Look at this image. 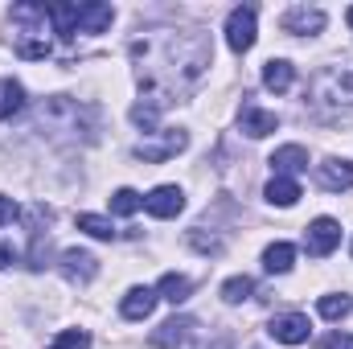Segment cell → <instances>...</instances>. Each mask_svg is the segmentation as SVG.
Wrapping results in <instances>:
<instances>
[{
    "instance_id": "27",
    "label": "cell",
    "mask_w": 353,
    "mask_h": 349,
    "mask_svg": "<svg viewBox=\"0 0 353 349\" xmlns=\"http://www.w3.org/2000/svg\"><path fill=\"white\" fill-rule=\"evenodd\" d=\"M90 346V333L87 329H66V333H58V341L50 349H87Z\"/></svg>"
},
{
    "instance_id": "8",
    "label": "cell",
    "mask_w": 353,
    "mask_h": 349,
    "mask_svg": "<svg viewBox=\"0 0 353 349\" xmlns=\"http://www.w3.org/2000/svg\"><path fill=\"white\" fill-rule=\"evenodd\" d=\"M267 333H271L275 341H283V346H304V341L312 337V325H308V317L288 312V317H275V321L267 325Z\"/></svg>"
},
{
    "instance_id": "24",
    "label": "cell",
    "mask_w": 353,
    "mask_h": 349,
    "mask_svg": "<svg viewBox=\"0 0 353 349\" xmlns=\"http://www.w3.org/2000/svg\"><path fill=\"white\" fill-rule=\"evenodd\" d=\"M140 206H144V197H140L136 189H115V193H111V214H123V218H132Z\"/></svg>"
},
{
    "instance_id": "31",
    "label": "cell",
    "mask_w": 353,
    "mask_h": 349,
    "mask_svg": "<svg viewBox=\"0 0 353 349\" xmlns=\"http://www.w3.org/2000/svg\"><path fill=\"white\" fill-rule=\"evenodd\" d=\"M345 21H350V29H353V8H350V12H345Z\"/></svg>"
},
{
    "instance_id": "30",
    "label": "cell",
    "mask_w": 353,
    "mask_h": 349,
    "mask_svg": "<svg viewBox=\"0 0 353 349\" xmlns=\"http://www.w3.org/2000/svg\"><path fill=\"white\" fill-rule=\"evenodd\" d=\"M12 263H17V251H12V247H4V243H0V267H12Z\"/></svg>"
},
{
    "instance_id": "20",
    "label": "cell",
    "mask_w": 353,
    "mask_h": 349,
    "mask_svg": "<svg viewBox=\"0 0 353 349\" xmlns=\"http://www.w3.org/2000/svg\"><path fill=\"white\" fill-rule=\"evenodd\" d=\"M25 111V87L12 79H0V119H12Z\"/></svg>"
},
{
    "instance_id": "11",
    "label": "cell",
    "mask_w": 353,
    "mask_h": 349,
    "mask_svg": "<svg viewBox=\"0 0 353 349\" xmlns=\"http://www.w3.org/2000/svg\"><path fill=\"white\" fill-rule=\"evenodd\" d=\"M279 25H283V33H321V29H325V12L300 4V8H288Z\"/></svg>"
},
{
    "instance_id": "19",
    "label": "cell",
    "mask_w": 353,
    "mask_h": 349,
    "mask_svg": "<svg viewBox=\"0 0 353 349\" xmlns=\"http://www.w3.org/2000/svg\"><path fill=\"white\" fill-rule=\"evenodd\" d=\"M267 201L271 206H296L300 201V185H296V177H271L267 181Z\"/></svg>"
},
{
    "instance_id": "29",
    "label": "cell",
    "mask_w": 353,
    "mask_h": 349,
    "mask_svg": "<svg viewBox=\"0 0 353 349\" xmlns=\"http://www.w3.org/2000/svg\"><path fill=\"white\" fill-rule=\"evenodd\" d=\"M325 349H353V337L350 333H333V337H325Z\"/></svg>"
},
{
    "instance_id": "1",
    "label": "cell",
    "mask_w": 353,
    "mask_h": 349,
    "mask_svg": "<svg viewBox=\"0 0 353 349\" xmlns=\"http://www.w3.org/2000/svg\"><path fill=\"white\" fill-rule=\"evenodd\" d=\"M132 62L140 79V103L132 107V119L152 132L161 111L201 83L205 66L214 62V46L201 29H152L132 41Z\"/></svg>"
},
{
    "instance_id": "12",
    "label": "cell",
    "mask_w": 353,
    "mask_h": 349,
    "mask_svg": "<svg viewBox=\"0 0 353 349\" xmlns=\"http://www.w3.org/2000/svg\"><path fill=\"white\" fill-rule=\"evenodd\" d=\"M94 271H99V259H94L90 251H66V255H62V275H66L70 283H90Z\"/></svg>"
},
{
    "instance_id": "16",
    "label": "cell",
    "mask_w": 353,
    "mask_h": 349,
    "mask_svg": "<svg viewBox=\"0 0 353 349\" xmlns=\"http://www.w3.org/2000/svg\"><path fill=\"white\" fill-rule=\"evenodd\" d=\"M157 292L152 288H132L128 296H123V317L128 321H144V317H152V308H157Z\"/></svg>"
},
{
    "instance_id": "13",
    "label": "cell",
    "mask_w": 353,
    "mask_h": 349,
    "mask_svg": "<svg viewBox=\"0 0 353 349\" xmlns=\"http://www.w3.org/2000/svg\"><path fill=\"white\" fill-rule=\"evenodd\" d=\"M321 189H329V193H341V189H353V161H325L321 165Z\"/></svg>"
},
{
    "instance_id": "22",
    "label": "cell",
    "mask_w": 353,
    "mask_h": 349,
    "mask_svg": "<svg viewBox=\"0 0 353 349\" xmlns=\"http://www.w3.org/2000/svg\"><path fill=\"white\" fill-rule=\"evenodd\" d=\"M292 263H296V247L292 243H271L263 251V267L271 275H283V271H292Z\"/></svg>"
},
{
    "instance_id": "14",
    "label": "cell",
    "mask_w": 353,
    "mask_h": 349,
    "mask_svg": "<svg viewBox=\"0 0 353 349\" xmlns=\"http://www.w3.org/2000/svg\"><path fill=\"white\" fill-rule=\"evenodd\" d=\"M271 169H275V177L304 173V169H308V152H304L300 144H283V148L271 152Z\"/></svg>"
},
{
    "instance_id": "5",
    "label": "cell",
    "mask_w": 353,
    "mask_h": 349,
    "mask_svg": "<svg viewBox=\"0 0 353 349\" xmlns=\"http://www.w3.org/2000/svg\"><path fill=\"white\" fill-rule=\"evenodd\" d=\"M185 144H189L185 132H176V128H161V132H148V136L136 144V157H140L144 165H161V161H173L176 152H185Z\"/></svg>"
},
{
    "instance_id": "23",
    "label": "cell",
    "mask_w": 353,
    "mask_h": 349,
    "mask_svg": "<svg viewBox=\"0 0 353 349\" xmlns=\"http://www.w3.org/2000/svg\"><path fill=\"white\" fill-rule=\"evenodd\" d=\"M251 292H255V279L251 275H234V279L222 283V300L226 304H243V300H251Z\"/></svg>"
},
{
    "instance_id": "18",
    "label": "cell",
    "mask_w": 353,
    "mask_h": 349,
    "mask_svg": "<svg viewBox=\"0 0 353 349\" xmlns=\"http://www.w3.org/2000/svg\"><path fill=\"white\" fill-rule=\"evenodd\" d=\"M296 83V70H292V62H283V58H271L263 66V87L275 90V94H283V90Z\"/></svg>"
},
{
    "instance_id": "28",
    "label": "cell",
    "mask_w": 353,
    "mask_h": 349,
    "mask_svg": "<svg viewBox=\"0 0 353 349\" xmlns=\"http://www.w3.org/2000/svg\"><path fill=\"white\" fill-rule=\"evenodd\" d=\"M17 214H21V210H17V201H12V197H0V226H4V222H12Z\"/></svg>"
},
{
    "instance_id": "2",
    "label": "cell",
    "mask_w": 353,
    "mask_h": 349,
    "mask_svg": "<svg viewBox=\"0 0 353 349\" xmlns=\"http://www.w3.org/2000/svg\"><path fill=\"white\" fill-rule=\"evenodd\" d=\"M308 107L325 123H345L353 119V62L325 66L312 87H308Z\"/></svg>"
},
{
    "instance_id": "26",
    "label": "cell",
    "mask_w": 353,
    "mask_h": 349,
    "mask_svg": "<svg viewBox=\"0 0 353 349\" xmlns=\"http://www.w3.org/2000/svg\"><path fill=\"white\" fill-rule=\"evenodd\" d=\"M316 308H321V317H325V321H341V317L353 308V300H350V296H321V304H316Z\"/></svg>"
},
{
    "instance_id": "4",
    "label": "cell",
    "mask_w": 353,
    "mask_h": 349,
    "mask_svg": "<svg viewBox=\"0 0 353 349\" xmlns=\"http://www.w3.org/2000/svg\"><path fill=\"white\" fill-rule=\"evenodd\" d=\"M37 123H41V132H50L58 140H90L94 111L74 103V99H66V94H54V99H46L37 107Z\"/></svg>"
},
{
    "instance_id": "9",
    "label": "cell",
    "mask_w": 353,
    "mask_h": 349,
    "mask_svg": "<svg viewBox=\"0 0 353 349\" xmlns=\"http://www.w3.org/2000/svg\"><path fill=\"white\" fill-rule=\"evenodd\" d=\"M144 210H148L152 218H176V214L185 210V193H181L176 185H157V189L144 197Z\"/></svg>"
},
{
    "instance_id": "3",
    "label": "cell",
    "mask_w": 353,
    "mask_h": 349,
    "mask_svg": "<svg viewBox=\"0 0 353 349\" xmlns=\"http://www.w3.org/2000/svg\"><path fill=\"white\" fill-rule=\"evenodd\" d=\"M8 21H12V50H17V58H25V62H41V58H50L54 54V21H50V4H12V12H8Z\"/></svg>"
},
{
    "instance_id": "17",
    "label": "cell",
    "mask_w": 353,
    "mask_h": 349,
    "mask_svg": "<svg viewBox=\"0 0 353 349\" xmlns=\"http://www.w3.org/2000/svg\"><path fill=\"white\" fill-rule=\"evenodd\" d=\"M279 128V119L271 115V111H259V107H243V132L251 136V140H263Z\"/></svg>"
},
{
    "instance_id": "6",
    "label": "cell",
    "mask_w": 353,
    "mask_h": 349,
    "mask_svg": "<svg viewBox=\"0 0 353 349\" xmlns=\"http://www.w3.org/2000/svg\"><path fill=\"white\" fill-rule=\"evenodd\" d=\"M226 41H230L234 54H247L255 46V8L251 4H243L226 17Z\"/></svg>"
},
{
    "instance_id": "15",
    "label": "cell",
    "mask_w": 353,
    "mask_h": 349,
    "mask_svg": "<svg viewBox=\"0 0 353 349\" xmlns=\"http://www.w3.org/2000/svg\"><path fill=\"white\" fill-rule=\"evenodd\" d=\"M111 21H115V8L111 4H99V0L79 4V33H103Z\"/></svg>"
},
{
    "instance_id": "10",
    "label": "cell",
    "mask_w": 353,
    "mask_h": 349,
    "mask_svg": "<svg viewBox=\"0 0 353 349\" xmlns=\"http://www.w3.org/2000/svg\"><path fill=\"white\" fill-rule=\"evenodd\" d=\"M193 329H197V321L193 317H173V321H165L148 341L157 349H176V346H185L189 337H193Z\"/></svg>"
},
{
    "instance_id": "25",
    "label": "cell",
    "mask_w": 353,
    "mask_h": 349,
    "mask_svg": "<svg viewBox=\"0 0 353 349\" xmlns=\"http://www.w3.org/2000/svg\"><path fill=\"white\" fill-rule=\"evenodd\" d=\"M79 230H87L90 239H115V226L99 214H79Z\"/></svg>"
},
{
    "instance_id": "7",
    "label": "cell",
    "mask_w": 353,
    "mask_h": 349,
    "mask_svg": "<svg viewBox=\"0 0 353 349\" xmlns=\"http://www.w3.org/2000/svg\"><path fill=\"white\" fill-rule=\"evenodd\" d=\"M337 243H341V222H333V218H316V222L308 226V235H304V247H308V255H316V259L333 255Z\"/></svg>"
},
{
    "instance_id": "21",
    "label": "cell",
    "mask_w": 353,
    "mask_h": 349,
    "mask_svg": "<svg viewBox=\"0 0 353 349\" xmlns=\"http://www.w3.org/2000/svg\"><path fill=\"white\" fill-rule=\"evenodd\" d=\"M189 292H193V283H189L185 275H176V271L161 275V283H157V296H161V300H169V304H185V300H189Z\"/></svg>"
}]
</instances>
